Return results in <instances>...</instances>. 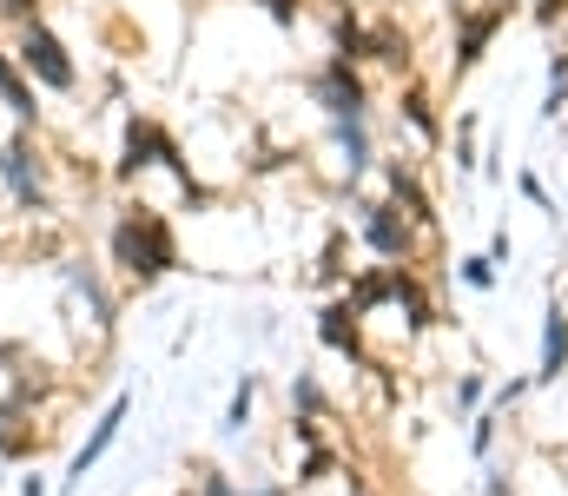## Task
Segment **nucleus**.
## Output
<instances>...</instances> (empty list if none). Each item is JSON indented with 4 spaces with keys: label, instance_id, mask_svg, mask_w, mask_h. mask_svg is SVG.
<instances>
[{
    "label": "nucleus",
    "instance_id": "obj_14",
    "mask_svg": "<svg viewBox=\"0 0 568 496\" xmlns=\"http://www.w3.org/2000/svg\"><path fill=\"white\" fill-rule=\"evenodd\" d=\"M463 285L489 292V285H496V259H463Z\"/></svg>",
    "mask_w": 568,
    "mask_h": 496
},
{
    "label": "nucleus",
    "instance_id": "obj_4",
    "mask_svg": "<svg viewBox=\"0 0 568 496\" xmlns=\"http://www.w3.org/2000/svg\"><path fill=\"white\" fill-rule=\"evenodd\" d=\"M152 165H165V172H179V179L192 185V172H185V153H179V140H172V133H165L159 120H145V113H140V120H126V133H120V165H113V172H120V179L133 185L140 172H152Z\"/></svg>",
    "mask_w": 568,
    "mask_h": 496
},
{
    "label": "nucleus",
    "instance_id": "obj_16",
    "mask_svg": "<svg viewBox=\"0 0 568 496\" xmlns=\"http://www.w3.org/2000/svg\"><path fill=\"white\" fill-rule=\"evenodd\" d=\"M20 496H53V490H47V477H33V470H27V477H20Z\"/></svg>",
    "mask_w": 568,
    "mask_h": 496
},
{
    "label": "nucleus",
    "instance_id": "obj_9",
    "mask_svg": "<svg viewBox=\"0 0 568 496\" xmlns=\"http://www.w3.org/2000/svg\"><path fill=\"white\" fill-rule=\"evenodd\" d=\"M364 239H371L377 259H404L410 252V225H404L397 205H364Z\"/></svg>",
    "mask_w": 568,
    "mask_h": 496
},
{
    "label": "nucleus",
    "instance_id": "obj_3",
    "mask_svg": "<svg viewBox=\"0 0 568 496\" xmlns=\"http://www.w3.org/2000/svg\"><path fill=\"white\" fill-rule=\"evenodd\" d=\"M0 185H7V199L20 205V212H53V185H47V160H40V146H33V133L20 126V133H7L0 140Z\"/></svg>",
    "mask_w": 568,
    "mask_h": 496
},
{
    "label": "nucleus",
    "instance_id": "obj_12",
    "mask_svg": "<svg viewBox=\"0 0 568 496\" xmlns=\"http://www.w3.org/2000/svg\"><path fill=\"white\" fill-rule=\"evenodd\" d=\"M324 344L331 351H357V305H331L324 312Z\"/></svg>",
    "mask_w": 568,
    "mask_h": 496
},
{
    "label": "nucleus",
    "instance_id": "obj_11",
    "mask_svg": "<svg viewBox=\"0 0 568 496\" xmlns=\"http://www.w3.org/2000/svg\"><path fill=\"white\" fill-rule=\"evenodd\" d=\"M562 364H568V318H562V305H549V325H542V384H556L562 377Z\"/></svg>",
    "mask_w": 568,
    "mask_h": 496
},
{
    "label": "nucleus",
    "instance_id": "obj_8",
    "mask_svg": "<svg viewBox=\"0 0 568 496\" xmlns=\"http://www.w3.org/2000/svg\"><path fill=\"white\" fill-rule=\"evenodd\" d=\"M0 107L20 120V126H40V87L20 73V60H13V47H0Z\"/></svg>",
    "mask_w": 568,
    "mask_h": 496
},
{
    "label": "nucleus",
    "instance_id": "obj_13",
    "mask_svg": "<svg viewBox=\"0 0 568 496\" xmlns=\"http://www.w3.org/2000/svg\"><path fill=\"white\" fill-rule=\"evenodd\" d=\"M252 397H258V384L245 377V384H239V397H232V411H225V437H239V431L252 424Z\"/></svg>",
    "mask_w": 568,
    "mask_h": 496
},
{
    "label": "nucleus",
    "instance_id": "obj_2",
    "mask_svg": "<svg viewBox=\"0 0 568 496\" xmlns=\"http://www.w3.org/2000/svg\"><path fill=\"white\" fill-rule=\"evenodd\" d=\"M13 60H20V73L40 87V93H80V60H73V47H67V33L53 27V20H27V27H13Z\"/></svg>",
    "mask_w": 568,
    "mask_h": 496
},
{
    "label": "nucleus",
    "instance_id": "obj_6",
    "mask_svg": "<svg viewBox=\"0 0 568 496\" xmlns=\"http://www.w3.org/2000/svg\"><path fill=\"white\" fill-rule=\"evenodd\" d=\"M60 285H67V305L87 312V325L113 331V292H106V279H100L93 259H60Z\"/></svg>",
    "mask_w": 568,
    "mask_h": 496
},
{
    "label": "nucleus",
    "instance_id": "obj_5",
    "mask_svg": "<svg viewBox=\"0 0 568 496\" xmlns=\"http://www.w3.org/2000/svg\"><path fill=\"white\" fill-rule=\"evenodd\" d=\"M126 417H133V391H120V397H113V404H106V411L93 417V431L80 437V451H73V464H67V477H60V496H73L80 484H87V470H93V464H100V457H106V451L120 444Z\"/></svg>",
    "mask_w": 568,
    "mask_h": 496
},
{
    "label": "nucleus",
    "instance_id": "obj_15",
    "mask_svg": "<svg viewBox=\"0 0 568 496\" xmlns=\"http://www.w3.org/2000/svg\"><path fill=\"white\" fill-rule=\"evenodd\" d=\"M258 7H265L278 27H291V20H297V0H258Z\"/></svg>",
    "mask_w": 568,
    "mask_h": 496
},
{
    "label": "nucleus",
    "instance_id": "obj_1",
    "mask_svg": "<svg viewBox=\"0 0 568 496\" xmlns=\"http://www.w3.org/2000/svg\"><path fill=\"white\" fill-rule=\"evenodd\" d=\"M106 252H113V272H120V279H133V285H159V279L179 265L172 225H165L159 212H145V205H126V212L113 219Z\"/></svg>",
    "mask_w": 568,
    "mask_h": 496
},
{
    "label": "nucleus",
    "instance_id": "obj_7",
    "mask_svg": "<svg viewBox=\"0 0 568 496\" xmlns=\"http://www.w3.org/2000/svg\"><path fill=\"white\" fill-rule=\"evenodd\" d=\"M311 93H317V107L331 113V120H364V80H357V67L337 53V60H324L317 67V80H311Z\"/></svg>",
    "mask_w": 568,
    "mask_h": 496
},
{
    "label": "nucleus",
    "instance_id": "obj_10",
    "mask_svg": "<svg viewBox=\"0 0 568 496\" xmlns=\"http://www.w3.org/2000/svg\"><path fill=\"white\" fill-rule=\"evenodd\" d=\"M331 140H337V153L351 165V179L371 172V126H364V120H331Z\"/></svg>",
    "mask_w": 568,
    "mask_h": 496
}]
</instances>
